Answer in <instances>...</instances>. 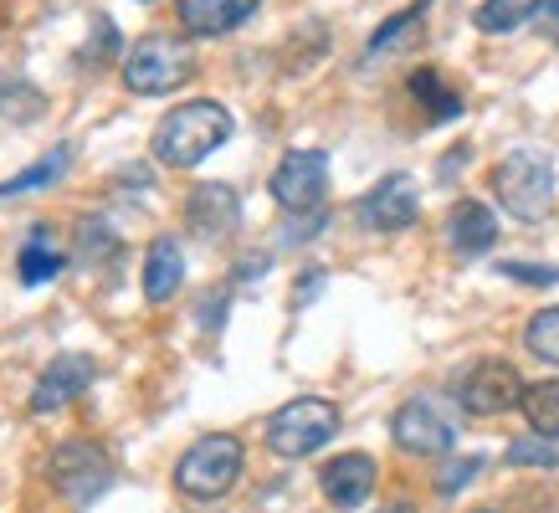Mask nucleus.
Instances as JSON below:
<instances>
[{"mask_svg": "<svg viewBox=\"0 0 559 513\" xmlns=\"http://www.w3.org/2000/svg\"><path fill=\"white\" fill-rule=\"evenodd\" d=\"M226 139H231V114L221 103L211 98L180 103L154 129V159L170 165V170H190V165H201L205 154H216Z\"/></svg>", "mask_w": 559, "mask_h": 513, "instance_id": "1", "label": "nucleus"}, {"mask_svg": "<svg viewBox=\"0 0 559 513\" xmlns=\"http://www.w3.org/2000/svg\"><path fill=\"white\" fill-rule=\"evenodd\" d=\"M492 195L513 222H544L555 205V165L539 150H513L492 170Z\"/></svg>", "mask_w": 559, "mask_h": 513, "instance_id": "2", "label": "nucleus"}, {"mask_svg": "<svg viewBox=\"0 0 559 513\" xmlns=\"http://www.w3.org/2000/svg\"><path fill=\"white\" fill-rule=\"evenodd\" d=\"M195 72V51H190L186 36H170V32H154V36H139L129 57H123V83L129 93L139 98H159V93H175Z\"/></svg>", "mask_w": 559, "mask_h": 513, "instance_id": "3", "label": "nucleus"}, {"mask_svg": "<svg viewBox=\"0 0 559 513\" xmlns=\"http://www.w3.org/2000/svg\"><path fill=\"white\" fill-rule=\"evenodd\" d=\"M241 462H247V452H241L237 437L231 431H211V437H201L186 457L175 462V488L186 498H201V503L226 498L241 478Z\"/></svg>", "mask_w": 559, "mask_h": 513, "instance_id": "4", "label": "nucleus"}, {"mask_svg": "<svg viewBox=\"0 0 559 513\" xmlns=\"http://www.w3.org/2000/svg\"><path fill=\"white\" fill-rule=\"evenodd\" d=\"M334 437H340V406L323 395H298L283 410H272L267 421V446L277 457H313Z\"/></svg>", "mask_w": 559, "mask_h": 513, "instance_id": "5", "label": "nucleus"}, {"mask_svg": "<svg viewBox=\"0 0 559 513\" xmlns=\"http://www.w3.org/2000/svg\"><path fill=\"white\" fill-rule=\"evenodd\" d=\"M51 482H57V493L68 503H93L114 482V462H108V452L98 442L72 437V442H62L51 452Z\"/></svg>", "mask_w": 559, "mask_h": 513, "instance_id": "6", "label": "nucleus"}, {"mask_svg": "<svg viewBox=\"0 0 559 513\" xmlns=\"http://www.w3.org/2000/svg\"><path fill=\"white\" fill-rule=\"evenodd\" d=\"M323 195H329V159L319 150L283 154V165L272 170V201L293 216H313L323 211Z\"/></svg>", "mask_w": 559, "mask_h": 513, "instance_id": "7", "label": "nucleus"}, {"mask_svg": "<svg viewBox=\"0 0 559 513\" xmlns=\"http://www.w3.org/2000/svg\"><path fill=\"white\" fill-rule=\"evenodd\" d=\"M524 401V380L509 359H477L473 370L457 380V406L467 416H503Z\"/></svg>", "mask_w": 559, "mask_h": 513, "instance_id": "8", "label": "nucleus"}, {"mask_svg": "<svg viewBox=\"0 0 559 513\" xmlns=\"http://www.w3.org/2000/svg\"><path fill=\"white\" fill-rule=\"evenodd\" d=\"M390 437L401 452H416V457H441V452H452L457 442V427H452V416L437 406V401H406V406L395 410V421H390Z\"/></svg>", "mask_w": 559, "mask_h": 513, "instance_id": "9", "label": "nucleus"}, {"mask_svg": "<svg viewBox=\"0 0 559 513\" xmlns=\"http://www.w3.org/2000/svg\"><path fill=\"white\" fill-rule=\"evenodd\" d=\"M416 216H421V195H416V180H411V175H385V180L359 201V222L370 226V231H406Z\"/></svg>", "mask_w": 559, "mask_h": 513, "instance_id": "10", "label": "nucleus"}, {"mask_svg": "<svg viewBox=\"0 0 559 513\" xmlns=\"http://www.w3.org/2000/svg\"><path fill=\"white\" fill-rule=\"evenodd\" d=\"M374 478H380L374 457H365V452H344V457H334L319 473V488L334 509H359V503L374 493Z\"/></svg>", "mask_w": 559, "mask_h": 513, "instance_id": "11", "label": "nucleus"}, {"mask_svg": "<svg viewBox=\"0 0 559 513\" xmlns=\"http://www.w3.org/2000/svg\"><path fill=\"white\" fill-rule=\"evenodd\" d=\"M93 375H98V365H93L87 355H62V359H51L47 375L36 380L32 406H36V410L68 406V401H78V395H83L87 385H93Z\"/></svg>", "mask_w": 559, "mask_h": 513, "instance_id": "12", "label": "nucleus"}, {"mask_svg": "<svg viewBox=\"0 0 559 513\" xmlns=\"http://www.w3.org/2000/svg\"><path fill=\"white\" fill-rule=\"evenodd\" d=\"M241 222V201L231 186H195L186 201V226L195 237H226L231 226Z\"/></svg>", "mask_w": 559, "mask_h": 513, "instance_id": "13", "label": "nucleus"}, {"mask_svg": "<svg viewBox=\"0 0 559 513\" xmlns=\"http://www.w3.org/2000/svg\"><path fill=\"white\" fill-rule=\"evenodd\" d=\"M498 241V216L483 201H457L447 216V247L457 256H483Z\"/></svg>", "mask_w": 559, "mask_h": 513, "instance_id": "14", "label": "nucleus"}, {"mask_svg": "<svg viewBox=\"0 0 559 513\" xmlns=\"http://www.w3.org/2000/svg\"><path fill=\"white\" fill-rule=\"evenodd\" d=\"M262 0H175V11H180V26L190 36H226L231 26L252 16Z\"/></svg>", "mask_w": 559, "mask_h": 513, "instance_id": "15", "label": "nucleus"}, {"mask_svg": "<svg viewBox=\"0 0 559 513\" xmlns=\"http://www.w3.org/2000/svg\"><path fill=\"white\" fill-rule=\"evenodd\" d=\"M186 283V252L175 237H154L150 256H144V298L150 303H170Z\"/></svg>", "mask_w": 559, "mask_h": 513, "instance_id": "16", "label": "nucleus"}, {"mask_svg": "<svg viewBox=\"0 0 559 513\" xmlns=\"http://www.w3.org/2000/svg\"><path fill=\"white\" fill-rule=\"evenodd\" d=\"M68 267V252L51 241V231L47 226H36L32 237H26V247H21V283H51V277Z\"/></svg>", "mask_w": 559, "mask_h": 513, "instance_id": "17", "label": "nucleus"}, {"mask_svg": "<svg viewBox=\"0 0 559 513\" xmlns=\"http://www.w3.org/2000/svg\"><path fill=\"white\" fill-rule=\"evenodd\" d=\"M411 98L426 108V119L431 123H447L462 114V93L457 87H447V77H441L437 68H421L416 77H411Z\"/></svg>", "mask_w": 559, "mask_h": 513, "instance_id": "18", "label": "nucleus"}, {"mask_svg": "<svg viewBox=\"0 0 559 513\" xmlns=\"http://www.w3.org/2000/svg\"><path fill=\"white\" fill-rule=\"evenodd\" d=\"M539 5L544 0H483L473 11V21H477V32L503 36V32H519L528 16H539Z\"/></svg>", "mask_w": 559, "mask_h": 513, "instance_id": "19", "label": "nucleus"}, {"mask_svg": "<svg viewBox=\"0 0 559 513\" xmlns=\"http://www.w3.org/2000/svg\"><path fill=\"white\" fill-rule=\"evenodd\" d=\"M519 410L528 416V427L539 437H559V380H539V385H524V401Z\"/></svg>", "mask_w": 559, "mask_h": 513, "instance_id": "20", "label": "nucleus"}, {"mask_svg": "<svg viewBox=\"0 0 559 513\" xmlns=\"http://www.w3.org/2000/svg\"><path fill=\"white\" fill-rule=\"evenodd\" d=\"M524 344L544 359V365H559V303H555V308H544V313H534V319H528Z\"/></svg>", "mask_w": 559, "mask_h": 513, "instance_id": "21", "label": "nucleus"}, {"mask_svg": "<svg viewBox=\"0 0 559 513\" xmlns=\"http://www.w3.org/2000/svg\"><path fill=\"white\" fill-rule=\"evenodd\" d=\"M62 170H68V144H57L51 159H41V165H32V170H21L16 180H0V195H21V190H32V186H51Z\"/></svg>", "mask_w": 559, "mask_h": 513, "instance_id": "22", "label": "nucleus"}, {"mask_svg": "<svg viewBox=\"0 0 559 513\" xmlns=\"http://www.w3.org/2000/svg\"><path fill=\"white\" fill-rule=\"evenodd\" d=\"M555 437H519V442L509 446V467H555L559 462V446H549Z\"/></svg>", "mask_w": 559, "mask_h": 513, "instance_id": "23", "label": "nucleus"}, {"mask_svg": "<svg viewBox=\"0 0 559 513\" xmlns=\"http://www.w3.org/2000/svg\"><path fill=\"white\" fill-rule=\"evenodd\" d=\"M477 473H483V457H477V452H473V457H452V462H447V467L437 473V493H441V498L462 493V488H467Z\"/></svg>", "mask_w": 559, "mask_h": 513, "instance_id": "24", "label": "nucleus"}, {"mask_svg": "<svg viewBox=\"0 0 559 513\" xmlns=\"http://www.w3.org/2000/svg\"><path fill=\"white\" fill-rule=\"evenodd\" d=\"M416 21H421V5H416V11H401V16H390L385 26H380V32L370 36V51H385V47H395V41L406 36V26H416Z\"/></svg>", "mask_w": 559, "mask_h": 513, "instance_id": "25", "label": "nucleus"}, {"mask_svg": "<svg viewBox=\"0 0 559 513\" xmlns=\"http://www.w3.org/2000/svg\"><path fill=\"white\" fill-rule=\"evenodd\" d=\"M503 277H519V283L549 288V283H559V267H524V262H503Z\"/></svg>", "mask_w": 559, "mask_h": 513, "instance_id": "26", "label": "nucleus"}, {"mask_svg": "<svg viewBox=\"0 0 559 513\" xmlns=\"http://www.w3.org/2000/svg\"><path fill=\"white\" fill-rule=\"evenodd\" d=\"M539 32L559 47V0H544V5H539Z\"/></svg>", "mask_w": 559, "mask_h": 513, "instance_id": "27", "label": "nucleus"}, {"mask_svg": "<svg viewBox=\"0 0 559 513\" xmlns=\"http://www.w3.org/2000/svg\"><path fill=\"white\" fill-rule=\"evenodd\" d=\"M380 513H416L411 503H390V509H380Z\"/></svg>", "mask_w": 559, "mask_h": 513, "instance_id": "28", "label": "nucleus"}, {"mask_svg": "<svg viewBox=\"0 0 559 513\" xmlns=\"http://www.w3.org/2000/svg\"><path fill=\"white\" fill-rule=\"evenodd\" d=\"M473 513H492V509H473Z\"/></svg>", "mask_w": 559, "mask_h": 513, "instance_id": "29", "label": "nucleus"}]
</instances>
